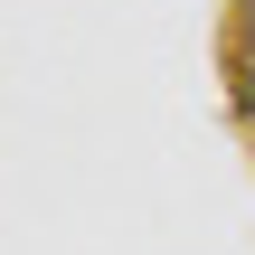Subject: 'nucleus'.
<instances>
[{
	"mask_svg": "<svg viewBox=\"0 0 255 255\" xmlns=\"http://www.w3.org/2000/svg\"><path fill=\"white\" fill-rule=\"evenodd\" d=\"M218 76H227V104L255 114V0H227V28H218Z\"/></svg>",
	"mask_w": 255,
	"mask_h": 255,
	"instance_id": "nucleus-1",
	"label": "nucleus"
}]
</instances>
